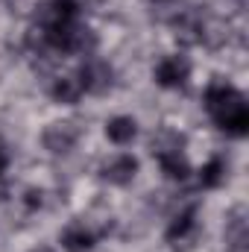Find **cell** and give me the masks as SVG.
I'll return each instance as SVG.
<instances>
[{
	"mask_svg": "<svg viewBox=\"0 0 249 252\" xmlns=\"http://www.w3.org/2000/svg\"><path fill=\"white\" fill-rule=\"evenodd\" d=\"M196 208L190 205V208H185V211H179L173 220H170V226H167V241L170 244H185V241H190L193 235H196Z\"/></svg>",
	"mask_w": 249,
	"mask_h": 252,
	"instance_id": "7",
	"label": "cell"
},
{
	"mask_svg": "<svg viewBox=\"0 0 249 252\" xmlns=\"http://www.w3.org/2000/svg\"><path fill=\"white\" fill-rule=\"evenodd\" d=\"M59 244H62L64 252H91L94 250V244H97V235L91 232V226H85V223H73V226H67V229L62 232Z\"/></svg>",
	"mask_w": 249,
	"mask_h": 252,
	"instance_id": "6",
	"label": "cell"
},
{
	"mask_svg": "<svg viewBox=\"0 0 249 252\" xmlns=\"http://www.w3.org/2000/svg\"><path fill=\"white\" fill-rule=\"evenodd\" d=\"M79 18V3L76 0H50L44 6L41 27H56V24H70Z\"/></svg>",
	"mask_w": 249,
	"mask_h": 252,
	"instance_id": "8",
	"label": "cell"
},
{
	"mask_svg": "<svg viewBox=\"0 0 249 252\" xmlns=\"http://www.w3.org/2000/svg\"><path fill=\"white\" fill-rule=\"evenodd\" d=\"M153 3H167V0H153Z\"/></svg>",
	"mask_w": 249,
	"mask_h": 252,
	"instance_id": "16",
	"label": "cell"
},
{
	"mask_svg": "<svg viewBox=\"0 0 249 252\" xmlns=\"http://www.w3.org/2000/svg\"><path fill=\"white\" fill-rule=\"evenodd\" d=\"M205 112L217 124L220 132L232 138H244L249 132V106L247 97L232 82H211L205 88Z\"/></svg>",
	"mask_w": 249,
	"mask_h": 252,
	"instance_id": "1",
	"label": "cell"
},
{
	"mask_svg": "<svg viewBox=\"0 0 249 252\" xmlns=\"http://www.w3.org/2000/svg\"><path fill=\"white\" fill-rule=\"evenodd\" d=\"M153 156L156 158H161V156H170V153H182V147H185V138L176 132V129H158L156 135H153Z\"/></svg>",
	"mask_w": 249,
	"mask_h": 252,
	"instance_id": "11",
	"label": "cell"
},
{
	"mask_svg": "<svg viewBox=\"0 0 249 252\" xmlns=\"http://www.w3.org/2000/svg\"><path fill=\"white\" fill-rule=\"evenodd\" d=\"M135 173H138V158L129 156V153L115 156V158L106 161L103 170H100V176H103L109 185H129V182L135 179Z\"/></svg>",
	"mask_w": 249,
	"mask_h": 252,
	"instance_id": "5",
	"label": "cell"
},
{
	"mask_svg": "<svg viewBox=\"0 0 249 252\" xmlns=\"http://www.w3.org/2000/svg\"><path fill=\"white\" fill-rule=\"evenodd\" d=\"M6 167H9V156H6V153L0 150V176L6 173Z\"/></svg>",
	"mask_w": 249,
	"mask_h": 252,
	"instance_id": "15",
	"label": "cell"
},
{
	"mask_svg": "<svg viewBox=\"0 0 249 252\" xmlns=\"http://www.w3.org/2000/svg\"><path fill=\"white\" fill-rule=\"evenodd\" d=\"M135 135H138V121L129 118V115H118V118H112V121L106 124V138H109L112 144H118V147L132 144Z\"/></svg>",
	"mask_w": 249,
	"mask_h": 252,
	"instance_id": "9",
	"label": "cell"
},
{
	"mask_svg": "<svg viewBox=\"0 0 249 252\" xmlns=\"http://www.w3.org/2000/svg\"><path fill=\"white\" fill-rule=\"evenodd\" d=\"M76 79H79V85H82L85 94H109L112 85H115V67L106 62V59L88 56L85 62L79 64Z\"/></svg>",
	"mask_w": 249,
	"mask_h": 252,
	"instance_id": "2",
	"label": "cell"
},
{
	"mask_svg": "<svg viewBox=\"0 0 249 252\" xmlns=\"http://www.w3.org/2000/svg\"><path fill=\"white\" fill-rule=\"evenodd\" d=\"M79 141V129L73 121H56V124H50L44 132H41V144L50 150V153H70L73 150V144Z\"/></svg>",
	"mask_w": 249,
	"mask_h": 252,
	"instance_id": "4",
	"label": "cell"
},
{
	"mask_svg": "<svg viewBox=\"0 0 249 252\" xmlns=\"http://www.w3.org/2000/svg\"><path fill=\"white\" fill-rule=\"evenodd\" d=\"M226 244H229V250H235V252H241L247 247V223H244L241 217L229 223V229H226Z\"/></svg>",
	"mask_w": 249,
	"mask_h": 252,
	"instance_id": "14",
	"label": "cell"
},
{
	"mask_svg": "<svg viewBox=\"0 0 249 252\" xmlns=\"http://www.w3.org/2000/svg\"><path fill=\"white\" fill-rule=\"evenodd\" d=\"M153 76L161 88H185L187 79H190V64H187L185 56H164L156 64Z\"/></svg>",
	"mask_w": 249,
	"mask_h": 252,
	"instance_id": "3",
	"label": "cell"
},
{
	"mask_svg": "<svg viewBox=\"0 0 249 252\" xmlns=\"http://www.w3.org/2000/svg\"><path fill=\"white\" fill-rule=\"evenodd\" d=\"M82 94H85V91H82V85H79V79H76V76H56V79H53L50 97H53L56 103L73 106V103H79V97H82Z\"/></svg>",
	"mask_w": 249,
	"mask_h": 252,
	"instance_id": "10",
	"label": "cell"
},
{
	"mask_svg": "<svg viewBox=\"0 0 249 252\" xmlns=\"http://www.w3.org/2000/svg\"><path fill=\"white\" fill-rule=\"evenodd\" d=\"M158 167H161V173H164L167 179H173V182H185L187 176H190V164H187L185 153L161 156V158H158Z\"/></svg>",
	"mask_w": 249,
	"mask_h": 252,
	"instance_id": "13",
	"label": "cell"
},
{
	"mask_svg": "<svg viewBox=\"0 0 249 252\" xmlns=\"http://www.w3.org/2000/svg\"><path fill=\"white\" fill-rule=\"evenodd\" d=\"M226 173H229V164L220 158V156H211L202 167H199V185L202 188H220L226 182Z\"/></svg>",
	"mask_w": 249,
	"mask_h": 252,
	"instance_id": "12",
	"label": "cell"
}]
</instances>
